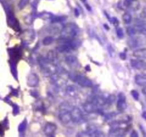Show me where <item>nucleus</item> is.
<instances>
[{"label": "nucleus", "mask_w": 146, "mask_h": 137, "mask_svg": "<svg viewBox=\"0 0 146 137\" xmlns=\"http://www.w3.org/2000/svg\"><path fill=\"white\" fill-rule=\"evenodd\" d=\"M78 26L73 23H69L64 25L62 29L60 32V38L64 41L66 40H70L75 38L78 34Z\"/></svg>", "instance_id": "f257e3e1"}, {"label": "nucleus", "mask_w": 146, "mask_h": 137, "mask_svg": "<svg viewBox=\"0 0 146 137\" xmlns=\"http://www.w3.org/2000/svg\"><path fill=\"white\" fill-rule=\"evenodd\" d=\"M69 76L73 82H77L82 87H92V83L91 80L86 76L76 73L70 74Z\"/></svg>", "instance_id": "f03ea898"}, {"label": "nucleus", "mask_w": 146, "mask_h": 137, "mask_svg": "<svg viewBox=\"0 0 146 137\" xmlns=\"http://www.w3.org/2000/svg\"><path fill=\"white\" fill-rule=\"evenodd\" d=\"M59 119L60 121L64 124H69L72 121L71 113L66 109H62L59 114Z\"/></svg>", "instance_id": "7ed1b4c3"}, {"label": "nucleus", "mask_w": 146, "mask_h": 137, "mask_svg": "<svg viewBox=\"0 0 146 137\" xmlns=\"http://www.w3.org/2000/svg\"><path fill=\"white\" fill-rule=\"evenodd\" d=\"M126 107H127V104H126V97L125 95L120 92L118 94V99H117V108L120 112H123L125 110Z\"/></svg>", "instance_id": "20e7f679"}, {"label": "nucleus", "mask_w": 146, "mask_h": 137, "mask_svg": "<svg viewBox=\"0 0 146 137\" xmlns=\"http://www.w3.org/2000/svg\"><path fill=\"white\" fill-rule=\"evenodd\" d=\"M70 113H71L72 121H73L74 122L78 123L82 120L83 115H82V113L81 111V110L78 107H74V108H72V109L71 110Z\"/></svg>", "instance_id": "39448f33"}, {"label": "nucleus", "mask_w": 146, "mask_h": 137, "mask_svg": "<svg viewBox=\"0 0 146 137\" xmlns=\"http://www.w3.org/2000/svg\"><path fill=\"white\" fill-rule=\"evenodd\" d=\"M39 77L37 75L35 74L32 73L29 74L27 76V84L29 86V87H35L38 85L39 84Z\"/></svg>", "instance_id": "423d86ee"}, {"label": "nucleus", "mask_w": 146, "mask_h": 137, "mask_svg": "<svg viewBox=\"0 0 146 137\" xmlns=\"http://www.w3.org/2000/svg\"><path fill=\"white\" fill-rule=\"evenodd\" d=\"M130 65L133 68L137 69V70H140L146 67V63L141 59L137 58L135 59L130 60Z\"/></svg>", "instance_id": "0eeeda50"}, {"label": "nucleus", "mask_w": 146, "mask_h": 137, "mask_svg": "<svg viewBox=\"0 0 146 137\" xmlns=\"http://www.w3.org/2000/svg\"><path fill=\"white\" fill-rule=\"evenodd\" d=\"M83 108L85 111L88 114H92V113L96 112L98 110V107H97L96 103L93 101H88L86 102L83 106Z\"/></svg>", "instance_id": "6e6552de"}, {"label": "nucleus", "mask_w": 146, "mask_h": 137, "mask_svg": "<svg viewBox=\"0 0 146 137\" xmlns=\"http://www.w3.org/2000/svg\"><path fill=\"white\" fill-rule=\"evenodd\" d=\"M56 130H57V126L53 123L48 122L46 124L45 126H44V132L47 136H51L55 133Z\"/></svg>", "instance_id": "1a4fd4ad"}, {"label": "nucleus", "mask_w": 146, "mask_h": 137, "mask_svg": "<svg viewBox=\"0 0 146 137\" xmlns=\"http://www.w3.org/2000/svg\"><path fill=\"white\" fill-rule=\"evenodd\" d=\"M66 93L70 97L75 98L78 95V89L74 85H69L66 88Z\"/></svg>", "instance_id": "9d476101"}, {"label": "nucleus", "mask_w": 146, "mask_h": 137, "mask_svg": "<svg viewBox=\"0 0 146 137\" xmlns=\"http://www.w3.org/2000/svg\"><path fill=\"white\" fill-rule=\"evenodd\" d=\"M133 57L138 59H146V48L137 49L133 53Z\"/></svg>", "instance_id": "9b49d317"}, {"label": "nucleus", "mask_w": 146, "mask_h": 137, "mask_svg": "<svg viewBox=\"0 0 146 137\" xmlns=\"http://www.w3.org/2000/svg\"><path fill=\"white\" fill-rule=\"evenodd\" d=\"M135 82L140 86H146V76L141 74H136L135 76Z\"/></svg>", "instance_id": "f8f14e48"}, {"label": "nucleus", "mask_w": 146, "mask_h": 137, "mask_svg": "<svg viewBox=\"0 0 146 137\" xmlns=\"http://www.w3.org/2000/svg\"><path fill=\"white\" fill-rule=\"evenodd\" d=\"M65 61L68 65L71 66V67H75L78 66V59L75 57V56H67L65 58Z\"/></svg>", "instance_id": "ddd939ff"}, {"label": "nucleus", "mask_w": 146, "mask_h": 137, "mask_svg": "<svg viewBox=\"0 0 146 137\" xmlns=\"http://www.w3.org/2000/svg\"><path fill=\"white\" fill-rule=\"evenodd\" d=\"M71 49V47H70V45L67 44V41H66L65 43H64V44H61V45H59L58 47H57V48H56V50L60 53L70 52Z\"/></svg>", "instance_id": "4468645a"}, {"label": "nucleus", "mask_w": 146, "mask_h": 137, "mask_svg": "<svg viewBox=\"0 0 146 137\" xmlns=\"http://www.w3.org/2000/svg\"><path fill=\"white\" fill-rule=\"evenodd\" d=\"M128 45L130 48H136L140 45V41L137 37H133L128 41Z\"/></svg>", "instance_id": "2eb2a0df"}, {"label": "nucleus", "mask_w": 146, "mask_h": 137, "mask_svg": "<svg viewBox=\"0 0 146 137\" xmlns=\"http://www.w3.org/2000/svg\"><path fill=\"white\" fill-rule=\"evenodd\" d=\"M26 32L28 36L25 34V42L30 43L35 38V34L32 30H27Z\"/></svg>", "instance_id": "dca6fc26"}, {"label": "nucleus", "mask_w": 146, "mask_h": 137, "mask_svg": "<svg viewBox=\"0 0 146 137\" xmlns=\"http://www.w3.org/2000/svg\"><path fill=\"white\" fill-rule=\"evenodd\" d=\"M122 18H123V21L124 22V23L126 24H130L132 22V20H133L131 14H130L129 12H125V13L123 14Z\"/></svg>", "instance_id": "f3484780"}, {"label": "nucleus", "mask_w": 146, "mask_h": 137, "mask_svg": "<svg viewBox=\"0 0 146 137\" xmlns=\"http://www.w3.org/2000/svg\"><path fill=\"white\" fill-rule=\"evenodd\" d=\"M53 41H54V39L51 36H48V37H46L43 40L42 43L44 46H48L50 45L51 44H52Z\"/></svg>", "instance_id": "a211bd4d"}, {"label": "nucleus", "mask_w": 146, "mask_h": 137, "mask_svg": "<svg viewBox=\"0 0 146 137\" xmlns=\"http://www.w3.org/2000/svg\"><path fill=\"white\" fill-rule=\"evenodd\" d=\"M135 27L137 29V33H140L141 34H143L146 39V27H145L144 26H140V25H137Z\"/></svg>", "instance_id": "6ab92c4d"}, {"label": "nucleus", "mask_w": 146, "mask_h": 137, "mask_svg": "<svg viewBox=\"0 0 146 137\" xmlns=\"http://www.w3.org/2000/svg\"><path fill=\"white\" fill-rule=\"evenodd\" d=\"M127 33L128 34V35L130 36L135 35L136 33H137V29H136L135 26H130V27H127Z\"/></svg>", "instance_id": "aec40b11"}, {"label": "nucleus", "mask_w": 146, "mask_h": 137, "mask_svg": "<svg viewBox=\"0 0 146 137\" xmlns=\"http://www.w3.org/2000/svg\"><path fill=\"white\" fill-rule=\"evenodd\" d=\"M27 126V121L26 119H25L22 123H21L20 125H19V131H20V132H23V131H25V130H26Z\"/></svg>", "instance_id": "412c9836"}, {"label": "nucleus", "mask_w": 146, "mask_h": 137, "mask_svg": "<svg viewBox=\"0 0 146 137\" xmlns=\"http://www.w3.org/2000/svg\"><path fill=\"white\" fill-rule=\"evenodd\" d=\"M65 19V18L62 17V16H54V17L52 18V23H58V22H62Z\"/></svg>", "instance_id": "4be33fe9"}, {"label": "nucleus", "mask_w": 146, "mask_h": 137, "mask_svg": "<svg viewBox=\"0 0 146 137\" xmlns=\"http://www.w3.org/2000/svg\"><path fill=\"white\" fill-rule=\"evenodd\" d=\"M117 37L120 39L123 38L124 37V32H123V30L122 28H117Z\"/></svg>", "instance_id": "5701e85b"}, {"label": "nucleus", "mask_w": 146, "mask_h": 137, "mask_svg": "<svg viewBox=\"0 0 146 137\" xmlns=\"http://www.w3.org/2000/svg\"><path fill=\"white\" fill-rule=\"evenodd\" d=\"M131 95H132V96L134 98L135 100L137 101L139 99V94L136 90H132L131 91Z\"/></svg>", "instance_id": "b1692460"}, {"label": "nucleus", "mask_w": 146, "mask_h": 137, "mask_svg": "<svg viewBox=\"0 0 146 137\" xmlns=\"http://www.w3.org/2000/svg\"><path fill=\"white\" fill-rule=\"evenodd\" d=\"M28 2H29V0H20V2H19V7L20 9L22 8H24L27 5Z\"/></svg>", "instance_id": "393cba45"}, {"label": "nucleus", "mask_w": 146, "mask_h": 137, "mask_svg": "<svg viewBox=\"0 0 146 137\" xmlns=\"http://www.w3.org/2000/svg\"><path fill=\"white\" fill-rule=\"evenodd\" d=\"M47 59L49 61H53L54 59V53L52 51H50L47 54Z\"/></svg>", "instance_id": "a878e982"}, {"label": "nucleus", "mask_w": 146, "mask_h": 137, "mask_svg": "<svg viewBox=\"0 0 146 137\" xmlns=\"http://www.w3.org/2000/svg\"><path fill=\"white\" fill-rule=\"evenodd\" d=\"M133 0H124V6L126 7H129L133 3Z\"/></svg>", "instance_id": "bb28decb"}, {"label": "nucleus", "mask_w": 146, "mask_h": 137, "mask_svg": "<svg viewBox=\"0 0 146 137\" xmlns=\"http://www.w3.org/2000/svg\"><path fill=\"white\" fill-rule=\"evenodd\" d=\"M110 21H111V22H113V24H114L115 26H118L119 21L117 20V19L116 17H113V19H112Z\"/></svg>", "instance_id": "cd10ccee"}, {"label": "nucleus", "mask_w": 146, "mask_h": 137, "mask_svg": "<svg viewBox=\"0 0 146 137\" xmlns=\"http://www.w3.org/2000/svg\"><path fill=\"white\" fill-rule=\"evenodd\" d=\"M140 16H141V18H143V19H146V7L143 9L141 14H140Z\"/></svg>", "instance_id": "c85d7f7f"}, {"label": "nucleus", "mask_w": 146, "mask_h": 137, "mask_svg": "<svg viewBox=\"0 0 146 137\" xmlns=\"http://www.w3.org/2000/svg\"><path fill=\"white\" fill-rule=\"evenodd\" d=\"M137 131H133V132L131 133V134H130V136H132V137H136V136H137Z\"/></svg>", "instance_id": "c756f323"}, {"label": "nucleus", "mask_w": 146, "mask_h": 137, "mask_svg": "<svg viewBox=\"0 0 146 137\" xmlns=\"http://www.w3.org/2000/svg\"><path fill=\"white\" fill-rule=\"evenodd\" d=\"M120 58H121L123 60H125L126 59V55H125V53H120Z\"/></svg>", "instance_id": "7c9ffc66"}, {"label": "nucleus", "mask_w": 146, "mask_h": 137, "mask_svg": "<svg viewBox=\"0 0 146 137\" xmlns=\"http://www.w3.org/2000/svg\"><path fill=\"white\" fill-rule=\"evenodd\" d=\"M75 14L76 16H79L80 12H79V10H78V9H75Z\"/></svg>", "instance_id": "2f4dec72"}, {"label": "nucleus", "mask_w": 146, "mask_h": 137, "mask_svg": "<svg viewBox=\"0 0 146 137\" xmlns=\"http://www.w3.org/2000/svg\"><path fill=\"white\" fill-rule=\"evenodd\" d=\"M142 74L146 76V67H145L144 68H143V71H142Z\"/></svg>", "instance_id": "473e14b6"}, {"label": "nucleus", "mask_w": 146, "mask_h": 137, "mask_svg": "<svg viewBox=\"0 0 146 137\" xmlns=\"http://www.w3.org/2000/svg\"><path fill=\"white\" fill-rule=\"evenodd\" d=\"M142 92H143V94L146 95V86H145L143 88V89H142Z\"/></svg>", "instance_id": "72a5a7b5"}, {"label": "nucleus", "mask_w": 146, "mask_h": 137, "mask_svg": "<svg viewBox=\"0 0 146 137\" xmlns=\"http://www.w3.org/2000/svg\"><path fill=\"white\" fill-rule=\"evenodd\" d=\"M85 6H86V8L88 9V11H91V7L89 6V5H87V4H86V5H85Z\"/></svg>", "instance_id": "f704fd0d"}, {"label": "nucleus", "mask_w": 146, "mask_h": 137, "mask_svg": "<svg viewBox=\"0 0 146 137\" xmlns=\"http://www.w3.org/2000/svg\"><path fill=\"white\" fill-rule=\"evenodd\" d=\"M85 68H87V71H90V67L89 65L86 66V67H85Z\"/></svg>", "instance_id": "c9c22d12"}, {"label": "nucleus", "mask_w": 146, "mask_h": 137, "mask_svg": "<svg viewBox=\"0 0 146 137\" xmlns=\"http://www.w3.org/2000/svg\"><path fill=\"white\" fill-rule=\"evenodd\" d=\"M104 26H105V27H106L107 30H109V26H107L106 24H104Z\"/></svg>", "instance_id": "e433bc0d"}, {"label": "nucleus", "mask_w": 146, "mask_h": 137, "mask_svg": "<svg viewBox=\"0 0 146 137\" xmlns=\"http://www.w3.org/2000/svg\"><path fill=\"white\" fill-rule=\"evenodd\" d=\"M80 1H81V2H84V3H85V2H86L87 0H80Z\"/></svg>", "instance_id": "4c0bfd02"}]
</instances>
